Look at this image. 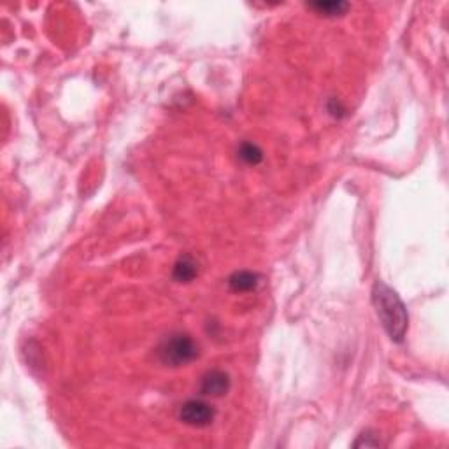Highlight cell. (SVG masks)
<instances>
[{
    "label": "cell",
    "mask_w": 449,
    "mask_h": 449,
    "mask_svg": "<svg viewBox=\"0 0 449 449\" xmlns=\"http://www.w3.org/2000/svg\"><path fill=\"white\" fill-rule=\"evenodd\" d=\"M372 302H374L376 313H378L391 341H404L407 326H409V316H407L406 306L401 296L390 287H386L383 281H378L372 288Z\"/></svg>",
    "instance_id": "1"
},
{
    "label": "cell",
    "mask_w": 449,
    "mask_h": 449,
    "mask_svg": "<svg viewBox=\"0 0 449 449\" xmlns=\"http://www.w3.org/2000/svg\"><path fill=\"white\" fill-rule=\"evenodd\" d=\"M158 358L167 367H182L199 358V344L188 334H172L160 344Z\"/></svg>",
    "instance_id": "2"
},
{
    "label": "cell",
    "mask_w": 449,
    "mask_h": 449,
    "mask_svg": "<svg viewBox=\"0 0 449 449\" xmlns=\"http://www.w3.org/2000/svg\"><path fill=\"white\" fill-rule=\"evenodd\" d=\"M216 411L215 407L207 402L199 401V398H192L186 401L180 407V420L185 425L193 428H205L215 421Z\"/></svg>",
    "instance_id": "3"
},
{
    "label": "cell",
    "mask_w": 449,
    "mask_h": 449,
    "mask_svg": "<svg viewBox=\"0 0 449 449\" xmlns=\"http://www.w3.org/2000/svg\"><path fill=\"white\" fill-rule=\"evenodd\" d=\"M228 390H230V376L223 371H209L200 381V393L204 397H223Z\"/></svg>",
    "instance_id": "4"
},
{
    "label": "cell",
    "mask_w": 449,
    "mask_h": 449,
    "mask_svg": "<svg viewBox=\"0 0 449 449\" xmlns=\"http://www.w3.org/2000/svg\"><path fill=\"white\" fill-rule=\"evenodd\" d=\"M260 284V276L251 270H237L228 277V287L235 293H246L257 290Z\"/></svg>",
    "instance_id": "5"
},
{
    "label": "cell",
    "mask_w": 449,
    "mask_h": 449,
    "mask_svg": "<svg viewBox=\"0 0 449 449\" xmlns=\"http://www.w3.org/2000/svg\"><path fill=\"white\" fill-rule=\"evenodd\" d=\"M197 276H199V264L195 262V258L190 257V254L180 257V260L176 262L172 270L174 281H177V283H192Z\"/></svg>",
    "instance_id": "6"
},
{
    "label": "cell",
    "mask_w": 449,
    "mask_h": 449,
    "mask_svg": "<svg viewBox=\"0 0 449 449\" xmlns=\"http://www.w3.org/2000/svg\"><path fill=\"white\" fill-rule=\"evenodd\" d=\"M307 7L316 11L318 14H321V16L336 18V16H342V14L349 9V4L342 2V0H337V2L336 0H326V2H321V0H319V2L307 4Z\"/></svg>",
    "instance_id": "7"
},
{
    "label": "cell",
    "mask_w": 449,
    "mask_h": 449,
    "mask_svg": "<svg viewBox=\"0 0 449 449\" xmlns=\"http://www.w3.org/2000/svg\"><path fill=\"white\" fill-rule=\"evenodd\" d=\"M237 157L246 165H258L264 160V151L253 143H242L237 150Z\"/></svg>",
    "instance_id": "8"
}]
</instances>
